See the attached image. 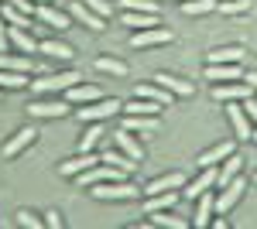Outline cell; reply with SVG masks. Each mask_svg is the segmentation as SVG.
<instances>
[{"label": "cell", "instance_id": "obj_46", "mask_svg": "<svg viewBox=\"0 0 257 229\" xmlns=\"http://www.w3.org/2000/svg\"><path fill=\"white\" fill-rule=\"evenodd\" d=\"M172 4H175V0H172ZM178 4H185V0H178Z\"/></svg>", "mask_w": 257, "mask_h": 229}, {"label": "cell", "instance_id": "obj_1", "mask_svg": "<svg viewBox=\"0 0 257 229\" xmlns=\"http://www.w3.org/2000/svg\"><path fill=\"white\" fill-rule=\"evenodd\" d=\"M144 188L138 185H131L127 178H120V181H99L93 185V198H103V202H138Z\"/></svg>", "mask_w": 257, "mask_h": 229}, {"label": "cell", "instance_id": "obj_37", "mask_svg": "<svg viewBox=\"0 0 257 229\" xmlns=\"http://www.w3.org/2000/svg\"><path fill=\"white\" fill-rule=\"evenodd\" d=\"M123 11H144V14H158V0H120Z\"/></svg>", "mask_w": 257, "mask_h": 229}, {"label": "cell", "instance_id": "obj_32", "mask_svg": "<svg viewBox=\"0 0 257 229\" xmlns=\"http://www.w3.org/2000/svg\"><path fill=\"white\" fill-rule=\"evenodd\" d=\"M243 58H247V52H243L240 45H230V48H216V52H209L206 62H226V65H230V62H243Z\"/></svg>", "mask_w": 257, "mask_h": 229}, {"label": "cell", "instance_id": "obj_44", "mask_svg": "<svg viewBox=\"0 0 257 229\" xmlns=\"http://www.w3.org/2000/svg\"><path fill=\"white\" fill-rule=\"evenodd\" d=\"M250 140H257V127H254V134H250Z\"/></svg>", "mask_w": 257, "mask_h": 229}, {"label": "cell", "instance_id": "obj_25", "mask_svg": "<svg viewBox=\"0 0 257 229\" xmlns=\"http://www.w3.org/2000/svg\"><path fill=\"white\" fill-rule=\"evenodd\" d=\"M123 127H127V130H134V134H158L161 130V120L158 116H127V120H123Z\"/></svg>", "mask_w": 257, "mask_h": 229}, {"label": "cell", "instance_id": "obj_2", "mask_svg": "<svg viewBox=\"0 0 257 229\" xmlns=\"http://www.w3.org/2000/svg\"><path fill=\"white\" fill-rule=\"evenodd\" d=\"M82 76L79 72H55V76H45V79H31V89L35 93H65V89H72V86H79Z\"/></svg>", "mask_w": 257, "mask_h": 229}, {"label": "cell", "instance_id": "obj_26", "mask_svg": "<svg viewBox=\"0 0 257 229\" xmlns=\"http://www.w3.org/2000/svg\"><path fill=\"white\" fill-rule=\"evenodd\" d=\"M38 52L41 55H48V58H59V62H69V58L76 55L65 41H55V38H45V41H38Z\"/></svg>", "mask_w": 257, "mask_h": 229}, {"label": "cell", "instance_id": "obj_7", "mask_svg": "<svg viewBox=\"0 0 257 229\" xmlns=\"http://www.w3.org/2000/svg\"><path fill=\"white\" fill-rule=\"evenodd\" d=\"M216 181H219V168L209 164V168H202V174H199L196 181H185V185H182V195H185V198H199L202 191L216 188Z\"/></svg>", "mask_w": 257, "mask_h": 229}, {"label": "cell", "instance_id": "obj_41", "mask_svg": "<svg viewBox=\"0 0 257 229\" xmlns=\"http://www.w3.org/2000/svg\"><path fill=\"white\" fill-rule=\"evenodd\" d=\"M4 52H11V38H7V21L0 18V55Z\"/></svg>", "mask_w": 257, "mask_h": 229}, {"label": "cell", "instance_id": "obj_4", "mask_svg": "<svg viewBox=\"0 0 257 229\" xmlns=\"http://www.w3.org/2000/svg\"><path fill=\"white\" fill-rule=\"evenodd\" d=\"M69 99H35L31 106H28V116H35V120H59V116L69 113Z\"/></svg>", "mask_w": 257, "mask_h": 229}, {"label": "cell", "instance_id": "obj_33", "mask_svg": "<svg viewBox=\"0 0 257 229\" xmlns=\"http://www.w3.org/2000/svg\"><path fill=\"white\" fill-rule=\"evenodd\" d=\"M219 0H185L182 4V11L189 14V18H199V14H209V11H216Z\"/></svg>", "mask_w": 257, "mask_h": 229}, {"label": "cell", "instance_id": "obj_5", "mask_svg": "<svg viewBox=\"0 0 257 229\" xmlns=\"http://www.w3.org/2000/svg\"><path fill=\"white\" fill-rule=\"evenodd\" d=\"M226 120H230V130H233V137L240 140H250V134H254V123H250V116H247V110H243V103H230L226 106Z\"/></svg>", "mask_w": 257, "mask_h": 229}, {"label": "cell", "instance_id": "obj_9", "mask_svg": "<svg viewBox=\"0 0 257 229\" xmlns=\"http://www.w3.org/2000/svg\"><path fill=\"white\" fill-rule=\"evenodd\" d=\"M35 140H38V130H35V127H21L18 134H14L11 140H7V144H4V157L11 161V157L24 154L28 147H31V144H35Z\"/></svg>", "mask_w": 257, "mask_h": 229}, {"label": "cell", "instance_id": "obj_34", "mask_svg": "<svg viewBox=\"0 0 257 229\" xmlns=\"http://www.w3.org/2000/svg\"><path fill=\"white\" fill-rule=\"evenodd\" d=\"M103 134H106V130H103V120H93V127H89V130L82 134V140H79V151H93Z\"/></svg>", "mask_w": 257, "mask_h": 229}, {"label": "cell", "instance_id": "obj_11", "mask_svg": "<svg viewBox=\"0 0 257 229\" xmlns=\"http://www.w3.org/2000/svg\"><path fill=\"white\" fill-rule=\"evenodd\" d=\"M168 41H172L168 28H144L131 38V48H158V45H168Z\"/></svg>", "mask_w": 257, "mask_h": 229}, {"label": "cell", "instance_id": "obj_27", "mask_svg": "<svg viewBox=\"0 0 257 229\" xmlns=\"http://www.w3.org/2000/svg\"><path fill=\"white\" fill-rule=\"evenodd\" d=\"M31 86V79H28V72H11V69H0V89H28Z\"/></svg>", "mask_w": 257, "mask_h": 229}, {"label": "cell", "instance_id": "obj_6", "mask_svg": "<svg viewBox=\"0 0 257 229\" xmlns=\"http://www.w3.org/2000/svg\"><path fill=\"white\" fill-rule=\"evenodd\" d=\"M250 96H254V89L247 82H240V79H233V82H216V89H213V99L216 103H243Z\"/></svg>", "mask_w": 257, "mask_h": 229}, {"label": "cell", "instance_id": "obj_21", "mask_svg": "<svg viewBox=\"0 0 257 229\" xmlns=\"http://www.w3.org/2000/svg\"><path fill=\"white\" fill-rule=\"evenodd\" d=\"M161 103H155V99H144V96H134L131 103H123V113L127 116H161Z\"/></svg>", "mask_w": 257, "mask_h": 229}, {"label": "cell", "instance_id": "obj_19", "mask_svg": "<svg viewBox=\"0 0 257 229\" xmlns=\"http://www.w3.org/2000/svg\"><path fill=\"white\" fill-rule=\"evenodd\" d=\"M117 147L123 154H127V157H134V161H144V144H141L138 137H134V130H127V127H120L117 130Z\"/></svg>", "mask_w": 257, "mask_h": 229}, {"label": "cell", "instance_id": "obj_22", "mask_svg": "<svg viewBox=\"0 0 257 229\" xmlns=\"http://www.w3.org/2000/svg\"><path fill=\"white\" fill-rule=\"evenodd\" d=\"M120 24H127L134 31H144V28H161V18L158 14H144V11H123Z\"/></svg>", "mask_w": 257, "mask_h": 229}, {"label": "cell", "instance_id": "obj_14", "mask_svg": "<svg viewBox=\"0 0 257 229\" xmlns=\"http://www.w3.org/2000/svg\"><path fill=\"white\" fill-rule=\"evenodd\" d=\"M237 151V137L233 140H223V144H216V147H209V151L199 154V168H209V164H223L230 154Z\"/></svg>", "mask_w": 257, "mask_h": 229}, {"label": "cell", "instance_id": "obj_18", "mask_svg": "<svg viewBox=\"0 0 257 229\" xmlns=\"http://www.w3.org/2000/svg\"><path fill=\"white\" fill-rule=\"evenodd\" d=\"M182 191H158V195H144V215L151 212H161V209H175Z\"/></svg>", "mask_w": 257, "mask_h": 229}, {"label": "cell", "instance_id": "obj_38", "mask_svg": "<svg viewBox=\"0 0 257 229\" xmlns=\"http://www.w3.org/2000/svg\"><path fill=\"white\" fill-rule=\"evenodd\" d=\"M18 222L24 229H41V226H45V215H35L31 209H21L18 212Z\"/></svg>", "mask_w": 257, "mask_h": 229}, {"label": "cell", "instance_id": "obj_15", "mask_svg": "<svg viewBox=\"0 0 257 229\" xmlns=\"http://www.w3.org/2000/svg\"><path fill=\"white\" fill-rule=\"evenodd\" d=\"M213 215H216V195H213V188H209V191H202V195H199V209H196L192 226H196V229H206L209 222H213Z\"/></svg>", "mask_w": 257, "mask_h": 229}, {"label": "cell", "instance_id": "obj_48", "mask_svg": "<svg viewBox=\"0 0 257 229\" xmlns=\"http://www.w3.org/2000/svg\"><path fill=\"white\" fill-rule=\"evenodd\" d=\"M0 93H4V89H0Z\"/></svg>", "mask_w": 257, "mask_h": 229}, {"label": "cell", "instance_id": "obj_40", "mask_svg": "<svg viewBox=\"0 0 257 229\" xmlns=\"http://www.w3.org/2000/svg\"><path fill=\"white\" fill-rule=\"evenodd\" d=\"M45 226H52V229H62V212L48 209V212H45Z\"/></svg>", "mask_w": 257, "mask_h": 229}, {"label": "cell", "instance_id": "obj_39", "mask_svg": "<svg viewBox=\"0 0 257 229\" xmlns=\"http://www.w3.org/2000/svg\"><path fill=\"white\" fill-rule=\"evenodd\" d=\"M82 4H86L89 11H96L99 18H110V14H113V7H110L106 0H82Z\"/></svg>", "mask_w": 257, "mask_h": 229}, {"label": "cell", "instance_id": "obj_23", "mask_svg": "<svg viewBox=\"0 0 257 229\" xmlns=\"http://www.w3.org/2000/svg\"><path fill=\"white\" fill-rule=\"evenodd\" d=\"M65 99L72 103V106H79V103H96V99H103V89L99 86H72V89H65Z\"/></svg>", "mask_w": 257, "mask_h": 229}, {"label": "cell", "instance_id": "obj_43", "mask_svg": "<svg viewBox=\"0 0 257 229\" xmlns=\"http://www.w3.org/2000/svg\"><path fill=\"white\" fill-rule=\"evenodd\" d=\"M243 82H247L250 89H257V72H243Z\"/></svg>", "mask_w": 257, "mask_h": 229}, {"label": "cell", "instance_id": "obj_13", "mask_svg": "<svg viewBox=\"0 0 257 229\" xmlns=\"http://www.w3.org/2000/svg\"><path fill=\"white\" fill-rule=\"evenodd\" d=\"M206 79H213V82H233V79H243V69H240V62H209L206 65Z\"/></svg>", "mask_w": 257, "mask_h": 229}, {"label": "cell", "instance_id": "obj_45", "mask_svg": "<svg viewBox=\"0 0 257 229\" xmlns=\"http://www.w3.org/2000/svg\"><path fill=\"white\" fill-rule=\"evenodd\" d=\"M35 4H52V0H35Z\"/></svg>", "mask_w": 257, "mask_h": 229}, {"label": "cell", "instance_id": "obj_16", "mask_svg": "<svg viewBox=\"0 0 257 229\" xmlns=\"http://www.w3.org/2000/svg\"><path fill=\"white\" fill-rule=\"evenodd\" d=\"M185 185V174L178 171H168V174H161V178H155V181H148L144 185V195H158V191H175V188H182Z\"/></svg>", "mask_w": 257, "mask_h": 229}, {"label": "cell", "instance_id": "obj_28", "mask_svg": "<svg viewBox=\"0 0 257 229\" xmlns=\"http://www.w3.org/2000/svg\"><path fill=\"white\" fill-rule=\"evenodd\" d=\"M240 164H243V157H240L237 151L230 154V157H226V161H223V168H219V188H223V185H230V181H233V178H237L240 174Z\"/></svg>", "mask_w": 257, "mask_h": 229}, {"label": "cell", "instance_id": "obj_36", "mask_svg": "<svg viewBox=\"0 0 257 229\" xmlns=\"http://www.w3.org/2000/svg\"><path fill=\"white\" fill-rule=\"evenodd\" d=\"M250 4H254V0H219L216 11H223L226 18H233V14H247V11H250Z\"/></svg>", "mask_w": 257, "mask_h": 229}, {"label": "cell", "instance_id": "obj_29", "mask_svg": "<svg viewBox=\"0 0 257 229\" xmlns=\"http://www.w3.org/2000/svg\"><path fill=\"white\" fill-rule=\"evenodd\" d=\"M103 161H106V164H113V168H120V171H127V174L138 171V161H134V157H127L120 147H117V151H106V154H103Z\"/></svg>", "mask_w": 257, "mask_h": 229}, {"label": "cell", "instance_id": "obj_42", "mask_svg": "<svg viewBox=\"0 0 257 229\" xmlns=\"http://www.w3.org/2000/svg\"><path fill=\"white\" fill-rule=\"evenodd\" d=\"M243 110H247V116H250V123L257 127V99L250 96V99H243Z\"/></svg>", "mask_w": 257, "mask_h": 229}, {"label": "cell", "instance_id": "obj_30", "mask_svg": "<svg viewBox=\"0 0 257 229\" xmlns=\"http://www.w3.org/2000/svg\"><path fill=\"white\" fill-rule=\"evenodd\" d=\"M0 69H11V72H35V62L28 55H0Z\"/></svg>", "mask_w": 257, "mask_h": 229}, {"label": "cell", "instance_id": "obj_47", "mask_svg": "<svg viewBox=\"0 0 257 229\" xmlns=\"http://www.w3.org/2000/svg\"><path fill=\"white\" fill-rule=\"evenodd\" d=\"M254 181H257V174H254Z\"/></svg>", "mask_w": 257, "mask_h": 229}, {"label": "cell", "instance_id": "obj_10", "mask_svg": "<svg viewBox=\"0 0 257 229\" xmlns=\"http://www.w3.org/2000/svg\"><path fill=\"white\" fill-rule=\"evenodd\" d=\"M99 161H103V157H96V154H89V151H79V157L62 161V164H59V174H62V178H76V174L89 171V168H96Z\"/></svg>", "mask_w": 257, "mask_h": 229}, {"label": "cell", "instance_id": "obj_35", "mask_svg": "<svg viewBox=\"0 0 257 229\" xmlns=\"http://www.w3.org/2000/svg\"><path fill=\"white\" fill-rule=\"evenodd\" d=\"M96 69H99V72H106V76H117V79L127 76V65H123L120 58H96Z\"/></svg>", "mask_w": 257, "mask_h": 229}, {"label": "cell", "instance_id": "obj_12", "mask_svg": "<svg viewBox=\"0 0 257 229\" xmlns=\"http://www.w3.org/2000/svg\"><path fill=\"white\" fill-rule=\"evenodd\" d=\"M35 21H38V24H48V28H55V31H62V28L72 24V14H62V11H55L52 4H38V7H35Z\"/></svg>", "mask_w": 257, "mask_h": 229}, {"label": "cell", "instance_id": "obj_24", "mask_svg": "<svg viewBox=\"0 0 257 229\" xmlns=\"http://www.w3.org/2000/svg\"><path fill=\"white\" fill-rule=\"evenodd\" d=\"M7 38H11V48H18L21 55H31V52H38V41L31 38L24 28H11V24H7Z\"/></svg>", "mask_w": 257, "mask_h": 229}, {"label": "cell", "instance_id": "obj_31", "mask_svg": "<svg viewBox=\"0 0 257 229\" xmlns=\"http://www.w3.org/2000/svg\"><path fill=\"white\" fill-rule=\"evenodd\" d=\"M151 222H155V226H161V229H185V226H189L182 215H172V209L151 212Z\"/></svg>", "mask_w": 257, "mask_h": 229}, {"label": "cell", "instance_id": "obj_17", "mask_svg": "<svg viewBox=\"0 0 257 229\" xmlns=\"http://www.w3.org/2000/svg\"><path fill=\"white\" fill-rule=\"evenodd\" d=\"M155 82H158L161 89H168L172 96H192V93H196V86H192L189 79L172 76V72H158V76H155Z\"/></svg>", "mask_w": 257, "mask_h": 229}, {"label": "cell", "instance_id": "obj_20", "mask_svg": "<svg viewBox=\"0 0 257 229\" xmlns=\"http://www.w3.org/2000/svg\"><path fill=\"white\" fill-rule=\"evenodd\" d=\"M69 14H72L76 21H82L86 28H93V31H103V28H106V18H99L96 11H89V7H86L82 0H72V7H69Z\"/></svg>", "mask_w": 257, "mask_h": 229}, {"label": "cell", "instance_id": "obj_8", "mask_svg": "<svg viewBox=\"0 0 257 229\" xmlns=\"http://www.w3.org/2000/svg\"><path fill=\"white\" fill-rule=\"evenodd\" d=\"M243 188H247V181H243L240 174L230 181V185H223L219 195H216V215H226V212L233 209V205L240 202V195H243Z\"/></svg>", "mask_w": 257, "mask_h": 229}, {"label": "cell", "instance_id": "obj_3", "mask_svg": "<svg viewBox=\"0 0 257 229\" xmlns=\"http://www.w3.org/2000/svg\"><path fill=\"white\" fill-rule=\"evenodd\" d=\"M120 110H123V103H120V99H110V96H103V99L89 103V106H79V120H82V123H93V120L117 116Z\"/></svg>", "mask_w": 257, "mask_h": 229}]
</instances>
